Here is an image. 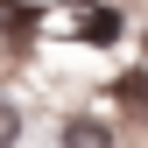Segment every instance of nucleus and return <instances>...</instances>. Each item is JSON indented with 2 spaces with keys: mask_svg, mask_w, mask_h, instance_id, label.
Wrapping results in <instances>:
<instances>
[{
  "mask_svg": "<svg viewBox=\"0 0 148 148\" xmlns=\"http://www.w3.org/2000/svg\"><path fill=\"white\" fill-rule=\"evenodd\" d=\"M64 134H71V141H106V127H99V120H71Z\"/></svg>",
  "mask_w": 148,
  "mask_h": 148,
  "instance_id": "f03ea898",
  "label": "nucleus"
},
{
  "mask_svg": "<svg viewBox=\"0 0 148 148\" xmlns=\"http://www.w3.org/2000/svg\"><path fill=\"white\" fill-rule=\"evenodd\" d=\"M71 28H78L85 42H113V35H120V14H113V7H78Z\"/></svg>",
  "mask_w": 148,
  "mask_h": 148,
  "instance_id": "f257e3e1",
  "label": "nucleus"
},
{
  "mask_svg": "<svg viewBox=\"0 0 148 148\" xmlns=\"http://www.w3.org/2000/svg\"><path fill=\"white\" fill-rule=\"evenodd\" d=\"M7 134H14V113H7V106H0V141H7Z\"/></svg>",
  "mask_w": 148,
  "mask_h": 148,
  "instance_id": "7ed1b4c3",
  "label": "nucleus"
}]
</instances>
